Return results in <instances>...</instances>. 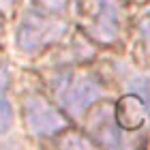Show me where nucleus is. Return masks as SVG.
Segmentation results:
<instances>
[{
	"label": "nucleus",
	"mask_w": 150,
	"mask_h": 150,
	"mask_svg": "<svg viewBox=\"0 0 150 150\" xmlns=\"http://www.w3.org/2000/svg\"><path fill=\"white\" fill-rule=\"evenodd\" d=\"M120 28V13L112 0H99L97 13H94V35L103 41H112Z\"/></svg>",
	"instance_id": "4"
},
{
	"label": "nucleus",
	"mask_w": 150,
	"mask_h": 150,
	"mask_svg": "<svg viewBox=\"0 0 150 150\" xmlns=\"http://www.w3.org/2000/svg\"><path fill=\"white\" fill-rule=\"evenodd\" d=\"M26 112H28V125L37 135H54L64 129V120L60 118V114L39 99H32Z\"/></svg>",
	"instance_id": "1"
},
{
	"label": "nucleus",
	"mask_w": 150,
	"mask_h": 150,
	"mask_svg": "<svg viewBox=\"0 0 150 150\" xmlns=\"http://www.w3.org/2000/svg\"><path fill=\"white\" fill-rule=\"evenodd\" d=\"M43 2L50 6V9H60V6H64V0H43Z\"/></svg>",
	"instance_id": "7"
},
{
	"label": "nucleus",
	"mask_w": 150,
	"mask_h": 150,
	"mask_svg": "<svg viewBox=\"0 0 150 150\" xmlns=\"http://www.w3.org/2000/svg\"><path fill=\"white\" fill-rule=\"evenodd\" d=\"M142 37L150 43V17H146L144 22H142Z\"/></svg>",
	"instance_id": "6"
},
{
	"label": "nucleus",
	"mask_w": 150,
	"mask_h": 150,
	"mask_svg": "<svg viewBox=\"0 0 150 150\" xmlns=\"http://www.w3.org/2000/svg\"><path fill=\"white\" fill-rule=\"evenodd\" d=\"M101 97V88L92 79H79L69 86V90L62 94V103L71 114H81L88 105Z\"/></svg>",
	"instance_id": "2"
},
{
	"label": "nucleus",
	"mask_w": 150,
	"mask_h": 150,
	"mask_svg": "<svg viewBox=\"0 0 150 150\" xmlns=\"http://www.w3.org/2000/svg\"><path fill=\"white\" fill-rule=\"evenodd\" d=\"M146 101L139 94H127L116 103V122L120 129L133 131L144 122V114H146Z\"/></svg>",
	"instance_id": "3"
},
{
	"label": "nucleus",
	"mask_w": 150,
	"mask_h": 150,
	"mask_svg": "<svg viewBox=\"0 0 150 150\" xmlns=\"http://www.w3.org/2000/svg\"><path fill=\"white\" fill-rule=\"evenodd\" d=\"M11 122H13L11 105H9V101L2 97V92H0V133H6V129L11 127Z\"/></svg>",
	"instance_id": "5"
}]
</instances>
